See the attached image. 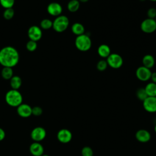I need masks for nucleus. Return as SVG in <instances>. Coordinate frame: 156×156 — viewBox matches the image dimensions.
<instances>
[{"label":"nucleus","instance_id":"nucleus-1","mask_svg":"<svg viewBox=\"0 0 156 156\" xmlns=\"http://www.w3.org/2000/svg\"><path fill=\"white\" fill-rule=\"evenodd\" d=\"M19 60V52L13 46H5L0 50V64L3 67L13 68L18 63Z\"/></svg>","mask_w":156,"mask_h":156},{"label":"nucleus","instance_id":"nucleus-2","mask_svg":"<svg viewBox=\"0 0 156 156\" xmlns=\"http://www.w3.org/2000/svg\"><path fill=\"white\" fill-rule=\"evenodd\" d=\"M6 103L13 107H17L23 102V96L18 90L11 89L5 95Z\"/></svg>","mask_w":156,"mask_h":156},{"label":"nucleus","instance_id":"nucleus-3","mask_svg":"<svg viewBox=\"0 0 156 156\" xmlns=\"http://www.w3.org/2000/svg\"><path fill=\"white\" fill-rule=\"evenodd\" d=\"M91 40L87 34H82L77 36L75 40V45L76 48L82 52L88 51L91 47Z\"/></svg>","mask_w":156,"mask_h":156},{"label":"nucleus","instance_id":"nucleus-4","mask_svg":"<svg viewBox=\"0 0 156 156\" xmlns=\"http://www.w3.org/2000/svg\"><path fill=\"white\" fill-rule=\"evenodd\" d=\"M69 24L68 18L65 15H59L52 21V28L58 33L63 32L67 29Z\"/></svg>","mask_w":156,"mask_h":156},{"label":"nucleus","instance_id":"nucleus-5","mask_svg":"<svg viewBox=\"0 0 156 156\" xmlns=\"http://www.w3.org/2000/svg\"><path fill=\"white\" fill-rule=\"evenodd\" d=\"M108 66L113 69H118L121 68L123 64V59L122 57L116 53H112L107 58Z\"/></svg>","mask_w":156,"mask_h":156},{"label":"nucleus","instance_id":"nucleus-6","mask_svg":"<svg viewBox=\"0 0 156 156\" xmlns=\"http://www.w3.org/2000/svg\"><path fill=\"white\" fill-rule=\"evenodd\" d=\"M140 27L143 32L146 34H152L156 30L155 20L147 18L141 22Z\"/></svg>","mask_w":156,"mask_h":156},{"label":"nucleus","instance_id":"nucleus-7","mask_svg":"<svg viewBox=\"0 0 156 156\" xmlns=\"http://www.w3.org/2000/svg\"><path fill=\"white\" fill-rule=\"evenodd\" d=\"M135 74L138 80L143 82H146L151 79L152 72L149 68H147L144 66H141L136 69Z\"/></svg>","mask_w":156,"mask_h":156},{"label":"nucleus","instance_id":"nucleus-8","mask_svg":"<svg viewBox=\"0 0 156 156\" xmlns=\"http://www.w3.org/2000/svg\"><path fill=\"white\" fill-rule=\"evenodd\" d=\"M46 136V130L40 126L36 127L32 129L30 133L31 138L35 142H40L43 140Z\"/></svg>","mask_w":156,"mask_h":156},{"label":"nucleus","instance_id":"nucleus-9","mask_svg":"<svg viewBox=\"0 0 156 156\" xmlns=\"http://www.w3.org/2000/svg\"><path fill=\"white\" fill-rule=\"evenodd\" d=\"M144 109L149 113L156 112V96H148L143 101Z\"/></svg>","mask_w":156,"mask_h":156},{"label":"nucleus","instance_id":"nucleus-10","mask_svg":"<svg viewBox=\"0 0 156 156\" xmlns=\"http://www.w3.org/2000/svg\"><path fill=\"white\" fill-rule=\"evenodd\" d=\"M57 138L60 143L66 144L71 141L73 134L69 130L67 129H62L57 132Z\"/></svg>","mask_w":156,"mask_h":156},{"label":"nucleus","instance_id":"nucleus-11","mask_svg":"<svg viewBox=\"0 0 156 156\" xmlns=\"http://www.w3.org/2000/svg\"><path fill=\"white\" fill-rule=\"evenodd\" d=\"M42 30L41 28L37 26H30L27 31V35L30 40L37 41L40 40L42 37Z\"/></svg>","mask_w":156,"mask_h":156},{"label":"nucleus","instance_id":"nucleus-12","mask_svg":"<svg viewBox=\"0 0 156 156\" xmlns=\"http://www.w3.org/2000/svg\"><path fill=\"white\" fill-rule=\"evenodd\" d=\"M63 9L62 5L56 2H52L48 4L47 7V12L51 16H58L61 15Z\"/></svg>","mask_w":156,"mask_h":156},{"label":"nucleus","instance_id":"nucleus-13","mask_svg":"<svg viewBox=\"0 0 156 156\" xmlns=\"http://www.w3.org/2000/svg\"><path fill=\"white\" fill-rule=\"evenodd\" d=\"M18 115L22 118H28L32 115V107L27 104H21L17 107Z\"/></svg>","mask_w":156,"mask_h":156},{"label":"nucleus","instance_id":"nucleus-14","mask_svg":"<svg viewBox=\"0 0 156 156\" xmlns=\"http://www.w3.org/2000/svg\"><path fill=\"white\" fill-rule=\"evenodd\" d=\"M135 138L138 141L145 143L150 141L151 135L150 132L146 129H140L136 132Z\"/></svg>","mask_w":156,"mask_h":156},{"label":"nucleus","instance_id":"nucleus-15","mask_svg":"<svg viewBox=\"0 0 156 156\" xmlns=\"http://www.w3.org/2000/svg\"><path fill=\"white\" fill-rule=\"evenodd\" d=\"M29 151L33 156H41L44 154V147L40 142L34 141L30 145Z\"/></svg>","mask_w":156,"mask_h":156},{"label":"nucleus","instance_id":"nucleus-16","mask_svg":"<svg viewBox=\"0 0 156 156\" xmlns=\"http://www.w3.org/2000/svg\"><path fill=\"white\" fill-rule=\"evenodd\" d=\"M98 54L102 58H107L111 54V49L107 44H102L98 48Z\"/></svg>","mask_w":156,"mask_h":156},{"label":"nucleus","instance_id":"nucleus-17","mask_svg":"<svg viewBox=\"0 0 156 156\" xmlns=\"http://www.w3.org/2000/svg\"><path fill=\"white\" fill-rule=\"evenodd\" d=\"M142 63L143 65V66L151 69L155 65V58L152 55L146 54L143 57Z\"/></svg>","mask_w":156,"mask_h":156},{"label":"nucleus","instance_id":"nucleus-18","mask_svg":"<svg viewBox=\"0 0 156 156\" xmlns=\"http://www.w3.org/2000/svg\"><path fill=\"white\" fill-rule=\"evenodd\" d=\"M71 31L74 35L79 36L84 34L85 27L81 23H75L71 26Z\"/></svg>","mask_w":156,"mask_h":156},{"label":"nucleus","instance_id":"nucleus-19","mask_svg":"<svg viewBox=\"0 0 156 156\" xmlns=\"http://www.w3.org/2000/svg\"><path fill=\"white\" fill-rule=\"evenodd\" d=\"M22 84V80L20 77L18 76H13L10 79V85L12 89L18 90Z\"/></svg>","mask_w":156,"mask_h":156},{"label":"nucleus","instance_id":"nucleus-20","mask_svg":"<svg viewBox=\"0 0 156 156\" xmlns=\"http://www.w3.org/2000/svg\"><path fill=\"white\" fill-rule=\"evenodd\" d=\"M148 96H156V83L152 82L148 83L144 87Z\"/></svg>","mask_w":156,"mask_h":156},{"label":"nucleus","instance_id":"nucleus-21","mask_svg":"<svg viewBox=\"0 0 156 156\" xmlns=\"http://www.w3.org/2000/svg\"><path fill=\"white\" fill-rule=\"evenodd\" d=\"M80 7V2L78 0H70L68 4L67 8L70 12H77Z\"/></svg>","mask_w":156,"mask_h":156},{"label":"nucleus","instance_id":"nucleus-22","mask_svg":"<svg viewBox=\"0 0 156 156\" xmlns=\"http://www.w3.org/2000/svg\"><path fill=\"white\" fill-rule=\"evenodd\" d=\"M1 76L5 80H10L13 76L12 68L3 67L1 71Z\"/></svg>","mask_w":156,"mask_h":156},{"label":"nucleus","instance_id":"nucleus-23","mask_svg":"<svg viewBox=\"0 0 156 156\" xmlns=\"http://www.w3.org/2000/svg\"><path fill=\"white\" fill-rule=\"evenodd\" d=\"M136 98L141 101H143L146 98L148 97L145 90H144V88H138L137 90H136Z\"/></svg>","mask_w":156,"mask_h":156},{"label":"nucleus","instance_id":"nucleus-24","mask_svg":"<svg viewBox=\"0 0 156 156\" xmlns=\"http://www.w3.org/2000/svg\"><path fill=\"white\" fill-rule=\"evenodd\" d=\"M40 27L43 29H49L52 27V21L48 18L43 19L40 22Z\"/></svg>","mask_w":156,"mask_h":156},{"label":"nucleus","instance_id":"nucleus-25","mask_svg":"<svg viewBox=\"0 0 156 156\" xmlns=\"http://www.w3.org/2000/svg\"><path fill=\"white\" fill-rule=\"evenodd\" d=\"M15 15V12L13 8H9V9H5L3 13V17L7 20H11Z\"/></svg>","mask_w":156,"mask_h":156},{"label":"nucleus","instance_id":"nucleus-26","mask_svg":"<svg viewBox=\"0 0 156 156\" xmlns=\"http://www.w3.org/2000/svg\"><path fill=\"white\" fill-rule=\"evenodd\" d=\"M108 66V63L107 62V60H99L96 65V68L99 71H105Z\"/></svg>","mask_w":156,"mask_h":156},{"label":"nucleus","instance_id":"nucleus-27","mask_svg":"<svg viewBox=\"0 0 156 156\" xmlns=\"http://www.w3.org/2000/svg\"><path fill=\"white\" fill-rule=\"evenodd\" d=\"M15 4V0H0V4L5 9L12 8Z\"/></svg>","mask_w":156,"mask_h":156},{"label":"nucleus","instance_id":"nucleus-28","mask_svg":"<svg viewBox=\"0 0 156 156\" xmlns=\"http://www.w3.org/2000/svg\"><path fill=\"white\" fill-rule=\"evenodd\" d=\"M82 156H93V151L90 146H84L81 150Z\"/></svg>","mask_w":156,"mask_h":156},{"label":"nucleus","instance_id":"nucleus-29","mask_svg":"<svg viewBox=\"0 0 156 156\" xmlns=\"http://www.w3.org/2000/svg\"><path fill=\"white\" fill-rule=\"evenodd\" d=\"M37 48V41H32V40H30L26 43V49L30 52H33V51H35Z\"/></svg>","mask_w":156,"mask_h":156},{"label":"nucleus","instance_id":"nucleus-30","mask_svg":"<svg viewBox=\"0 0 156 156\" xmlns=\"http://www.w3.org/2000/svg\"><path fill=\"white\" fill-rule=\"evenodd\" d=\"M43 113V109L39 106L32 107V115L34 116H40Z\"/></svg>","mask_w":156,"mask_h":156},{"label":"nucleus","instance_id":"nucleus-31","mask_svg":"<svg viewBox=\"0 0 156 156\" xmlns=\"http://www.w3.org/2000/svg\"><path fill=\"white\" fill-rule=\"evenodd\" d=\"M147 16L148 18L155 19L156 17V9L154 7L150 8L147 12Z\"/></svg>","mask_w":156,"mask_h":156},{"label":"nucleus","instance_id":"nucleus-32","mask_svg":"<svg viewBox=\"0 0 156 156\" xmlns=\"http://www.w3.org/2000/svg\"><path fill=\"white\" fill-rule=\"evenodd\" d=\"M5 137V132L2 128L0 127V141H2Z\"/></svg>","mask_w":156,"mask_h":156},{"label":"nucleus","instance_id":"nucleus-33","mask_svg":"<svg viewBox=\"0 0 156 156\" xmlns=\"http://www.w3.org/2000/svg\"><path fill=\"white\" fill-rule=\"evenodd\" d=\"M151 79L152 82L156 83V72L152 73L151 76Z\"/></svg>","mask_w":156,"mask_h":156},{"label":"nucleus","instance_id":"nucleus-34","mask_svg":"<svg viewBox=\"0 0 156 156\" xmlns=\"http://www.w3.org/2000/svg\"><path fill=\"white\" fill-rule=\"evenodd\" d=\"M80 2H82V3H85L87 2H88L89 0H78Z\"/></svg>","mask_w":156,"mask_h":156},{"label":"nucleus","instance_id":"nucleus-35","mask_svg":"<svg viewBox=\"0 0 156 156\" xmlns=\"http://www.w3.org/2000/svg\"><path fill=\"white\" fill-rule=\"evenodd\" d=\"M154 131H155V132L156 133V124H155V126H154Z\"/></svg>","mask_w":156,"mask_h":156},{"label":"nucleus","instance_id":"nucleus-36","mask_svg":"<svg viewBox=\"0 0 156 156\" xmlns=\"http://www.w3.org/2000/svg\"><path fill=\"white\" fill-rule=\"evenodd\" d=\"M41 156H49V155H48V154H43Z\"/></svg>","mask_w":156,"mask_h":156},{"label":"nucleus","instance_id":"nucleus-37","mask_svg":"<svg viewBox=\"0 0 156 156\" xmlns=\"http://www.w3.org/2000/svg\"><path fill=\"white\" fill-rule=\"evenodd\" d=\"M149 1H153V2H155V1H156V0H149Z\"/></svg>","mask_w":156,"mask_h":156},{"label":"nucleus","instance_id":"nucleus-38","mask_svg":"<svg viewBox=\"0 0 156 156\" xmlns=\"http://www.w3.org/2000/svg\"><path fill=\"white\" fill-rule=\"evenodd\" d=\"M141 1H145V0H140Z\"/></svg>","mask_w":156,"mask_h":156},{"label":"nucleus","instance_id":"nucleus-39","mask_svg":"<svg viewBox=\"0 0 156 156\" xmlns=\"http://www.w3.org/2000/svg\"><path fill=\"white\" fill-rule=\"evenodd\" d=\"M154 20H155V22H156V17H155V19H154Z\"/></svg>","mask_w":156,"mask_h":156}]
</instances>
